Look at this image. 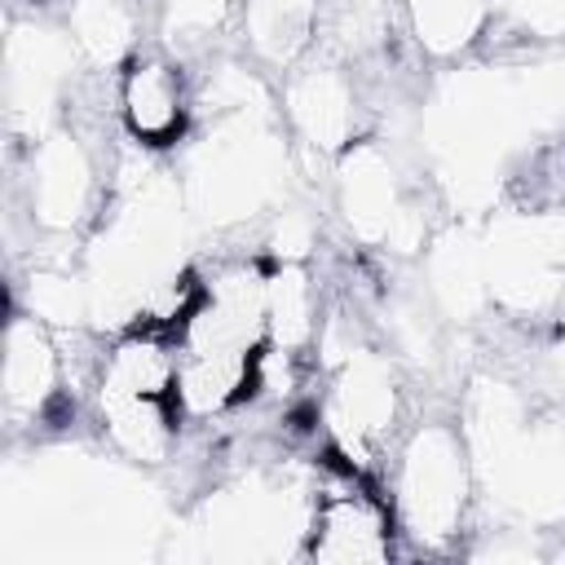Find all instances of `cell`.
<instances>
[{"mask_svg":"<svg viewBox=\"0 0 565 565\" xmlns=\"http://www.w3.org/2000/svg\"><path fill=\"white\" fill-rule=\"evenodd\" d=\"M53 353L44 344V335L35 331V322L13 318L9 327V353H4V393L9 406H40L53 388Z\"/></svg>","mask_w":565,"mask_h":565,"instance_id":"4","label":"cell"},{"mask_svg":"<svg viewBox=\"0 0 565 565\" xmlns=\"http://www.w3.org/2000/svg\"><path fill=\"white\" fill-rule=\"evenodd\" d=\"M393 508L349 463H331V477L313 494L305 556L327 565H366L393 556Z\"/></svg>","mask_w":565,"mask_h":565,"instance_id":"2","label":"cell"},{"mask_svg":"<svg viewBox=\"0 0 565 565\" xmlns=\"http://www.w3.org/2000/svg\"><path fill=\"white\" fill-rule=\"evenodd\" d=\"M119 119L141 146H177L190 119L181 66H172L159 53H132L119 71Z\"/></svg>","mask_w":565,"mask_h":565,"instance_id":"3","label":"cell"},{"mask_svg":"<svg viewBox=\"0 0 565 565\" xmlns=\"http://www.w3.org/2000/svg\"><path fill=\"white\" fill-rule=\"evenodd\" d=\"M97 411L119 450L150 463L163 459L185 419L177 340L132 322L102 358Z\"/></svg>","mask_w":565,"mask_h":565,"instance_id":"1","label":"cell"}]
</instances>
